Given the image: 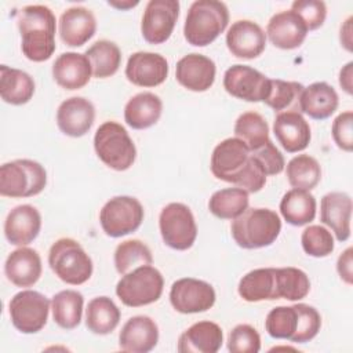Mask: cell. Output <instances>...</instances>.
Returning a JSON list of instances; mask_svg holds the SVG:
<instances>
[{
  "mask_svg": "<svg viewBox=\"0 0 353 353\" xmlns=\"http://www.w3.org/2000/svg\"><path fill=\"white\" fill-rule=\"evenodd\" d=\"M251 154L256 159V161L265 171L266 176L277 175L284 170V165H285L284 157L272 141H268L262 148L252 150Z\"/></svg>",
  "mask_w": 353,
  "mask_h": 353,
  "instance_id": "obj_47",
  "label": "cell"
},
{
  "mask_svg": "<svg viewBox=\"0 0 353 353\" xmlns=\"http://www.w3.org/2000/svg\"><path fill=\"white\" fill-rule=\"evenodd\" d=\"M276 139L288 153L302 152L307 148L312 134L307 121L299 112H281L273 123Z\"/></svg>",
  "mask_w": 353,
  "mask_h": 353,
  "instance_id": "obj_22",
  "label": "cell"
},
{
  "mask_svg": "<svg viewBox=\"0 0 353 353\" xmlns=\"http://www.w3.org/2000/svg\"><path fill=\"white\" fill-rule=\"evenodd\" d=\"M332 138L336 146L345 152L353 150V112L346 110L332 123Z\"/></svg>",
  "mask_w": 353,
  "mask_h": 353,
  "instance_id": "obj_48",
  "label": "cell"
},
{
  "mask_svg": "<svg viewBox=\"0 0 353 353\" xmlns=\"http://www.w3.org/2000/svg\"><path fill=\"white\" fill-rule=\"evenodd\" d=\"M48 265L58 279L70 285L84 284L92 274V261L73 239L57 240L48 252Z\"/></svg>",
  "mask_w": 353,
  "mask_h": 353,
  "instance_id": "obj_5",
  "label": "cell"
},
{
  "mask_svg": "<svg viewBox=\"0 0 353 353\" xmlns=\"http://www.w3.org/2000/svg\"><path fill=\"white\" fill-rule=\"evenodd\" d=\"M47 172L33 160L21 159L0 167V194L6 197H32L44 190Z\"/></svg>",
  "mask_w": 353,
  "mask_h": 353,
  "instance_id": "obj_6",
  "label": "cell"
},
{
  "mask_svg": "<svg viewBox=\"0 0 353 353\" xmlns=\"http://www.w3.org/2000/svg\"><path fill=\"white\" fill-rule=\"evenodd\" d=\"M298 307V328L291 342L295 343H306L312 341L320 331L321 327V317L320 313L310 305L306 303H296Z\"/></svg>",
  "mask_w": 353,
  "mask_h": 353,
  "instance_id": "obj_45",
  "label": "cell"
},
{
  "mask_svg": "<svg viewBox=\"0 0 353 353\" xmlns=\"http://www.w3.org/2000/svg\"><path fill=\"white\" fill-rule=\"evenodd\" d=\"M85 57L91 63L92 76L97 79H106L113 76L121 63L120 48L109 40L95 41L85 51Z\"/></svg>",
  "mask_w": 353,
  "mask_h": 353,
  "instance_id": "obj_35",
  "label": "cell"
},
{
  "mask_svg": "<svg viewBox=\"0 0 353 353\" xmlns=\"http://www.w3.org/2000/svg\"><path fill=\"white\" fill-rule=\"evenodd\" d=\"M120 309L108 296L91 299L85 309V325L97 335H108L116 330L120 321Z\"/></svg>",
  "mask_w": 353,
  "mask_h": 353,
  "instance_id": "obj_33",
  "label": "cell"
},
{
  "mask_svg": "<svg viewBox=\"0 0 353 353\" xmlns=\"http://www.w3.org/2000/svg\"><path fill=\"white\" fill-rule=\"evenodd\" d=\"M92 68L85 54L63 52L52 65V77L65 90L83 88L91 79Z\"/></svg>",
  "mask_w": 353,
  "mask_h": 353,
  "instance_id": "obj_26",
  "label": "cell"
},
{
  "mask_svg": "<svg viewBox=\"0 0 353 353\" xmlns=\"http://www.w3.org/2000/svg\"><path fill=\"white\" fill-rule=\"evenodd\" d=\"M229 10L216 0H197L189 7L183 34L189 44L205 47L211 44L228 26Z\"/></svg>",
  "mask_w": 353,
  "mask_h": 353,
  "instance_id": "obj_2",
  "label": "cell"
},
{
  "mask_svg": "<svg viewBox=\"0 0 353 353\" xmlns=\"http://www.w3.org/2000/svg\"><path fill=\"white\" fill-rule=\"evenodd\" d=\"M303 251L314 258L328 256L334 251V237L328 229L320 225L307 226L301 236Z\"/></svg>",
  "mask_w": 353,
  "mask_h": 353,
  "instance_id": "obj_43",
  "label": "cell"
},
{
  "mask_svg": "<svg viewBox=\"0 0 353 353\" xmlns=\"http://www.w3.org/2000/svg\"><path fill=\"white\" fill-rule=\"evenodd\" d=\"M21 50L33 62L51 58L55 51V15L41 4L26 6L17 12Z\"/></svg>",
  "mask_w": 353,
  "mask_h": 353,
  "instance_id": "obj_1",
  "label": "cell"
},
{
  "mask_svg": "<svg viewBox=\"0 0 353 353\" xmlns=\"http://www.w3.org/2000/svg\"><path fill=\"white\" fill-rule=\"evenodd\" d=\"M41 215L30 204H22L12 208L4 222V234L8 243L14 245H28L40 233Z\"/></svg>",
  "mask_w": 353,
  "mask_h": 353,
  "instance_id": "obj_21",
  "label": "cell"
},
{
  "mask_svg": "<svg viewBox=\"0 0 353 353\" xmlns=\"http://www.w3.org/2000/svg\"><path fill=\"white\" fill-rule=\"evenodd\" d=\"M216 68L211 58L192 52L176 62V81L186 90L194 92L207 91L215 81Z\"/></svg>",
  "mask_w": 353,
  "mask_h": 353,
  "instance_id": "obj_18",
  "label": "cell"
},
{
  "mask_svg": "<svg viewBox=\"0 0 353 353\" xmlns=\"http://www.w3.org/2000/svg\"><path fill=\"white\" fill-rule=\"evenodd\" d=\"M94 149L99 160L114 171L128 170L137 157L131 137L116 121H105L98 127L94 135Z\"/></svg>",
  "mask_w": 353,
  "mask_h": 353,
  "instance_id": "obj_4",
  "label": "cell"
},
{
  "mask_svg": "<svg viewBox=\"0 0 353 353\" xmlns=\"http://www.w3.org/2000/svg\"><path fill=\"white\" fill-rule=\"evenodd\" d=\"M143 207L131 196H116L105 203L99 212L102 230L110 237H121L135 232L143 221Z\"/></svg>",
  "mask_w": 353,
  "mask_h": 353,
  "instance_id": "obj_9",
  "label": "cell"
},
{
  "mask_svg": "<svg viewBox=\"0 0 353 353\" xmlns=\"http://www.w3.org/2000/svg\"><path fill=\"white\" fill-rule=\"evenodd\" d=\"M163 241L172 250H189L197 237V225L190 208L182 203L167 204L159 216Z\"/></svg>",
  "mask_w": 353,
  "mask_h": 353,
  "instance_id": "obj_8",
  "label": "cell"
},
{
  "mask_svg": "<svg viewBox=\"0 0 353 353\" xmlns=\"http://www.w3.org/2000/svg\"><path fill=\"white\" fill-rule=\"evenodd\" d=\"M83 295L76 290H63L51 299L54 321L63 330H73L81 321Z\"/></svg>",
  "mask_w": 353,
  "mask_h": 353,
  "instance_id": "obj_34",
  "label": "cell"
},
{
  "mask_svg": "<svg viewBox=\"0 0 353 353\" xmlns=\"http://www.w3.org/2000/svg\"><path fill=\"white\" fill-rule=\"evenodd\" d=\"M41 258L36 250L21 247L12 251L4 263V273L17 287H32L41 276Z\"/></svg>",
  "mask_w": 353,
  "mask_h": 353,
  "instance_id": "obj_25",
  "label": "cell"
},
{
  "mask_svg": "<svg viewBox=\"0 0 353 353\" xmlns=\"http://www.w3.org/2000/svg\"><path fill=\"white\" fill-rule=\"evenodd\" d=\"M310 291V280L307 274L298 268H277L276 269V294L277 299L301 301Z\"/></svg>",
  "mask_w": 353,
  "mask_h": 353,
  "instance_id": "obj_39",
  "label": "cell"
},
{
  "mask_svg": "<svg viewBox=\"0 0 353 353\" xmlns=\"http://www.w3.org/2000/svg\"><path fill=\"white\" fill-rule=\"evenodd\" d=\"M352 21H353L352 17H349V18L345 21L343 26H341V36H339L342 46H343L347 51H352Z\"/></svg>",
  "mask_w": 353,
  "mask_h": 353,
  "instance_id": "obj_51",
  "label": "cell"
},
{
  "mask_svg": "<svg viewBox=\"0 0 353 353\" xmlns=\"http://www.w3.org/2000/svg\"><path fill=\"white\" fill-rule=\"evenodd\" d=\"M139 1H109L108 4L112 6V7H116V8H120V10H127V8H131V7H135L138 6Z\"/></svg>",
  "mask_w": 353,
  "mask_h": 353,
  "instance_id": "obj_52",
  "label": "cell"
},
{
  "mask_svg": "<svg viewBox=\"0 0 353 353\" xmlns=\"http://www.w3.org/2000/svg\"><path fill=\"white\" fill-rule=\"evenodd\" d=\"M317 203L309 190L291 189L280 201V212L283 218L292 226H303L310 223L316 216Z\"/></svg>",
  "mask_w": 353,
  "mask_h": 353,
  "instance_id": "obj_32",
  "label": "cell"
},
{
  "mask_svg": "<svg viewBox=\"0 0 353 353\" xmlns=\"http://www.w3.org/2000/svg\"><path fill=\"white\" fill-rule=\"evenodd\" d=\"M163 112L161 99L153 92L134 95L124 108V120L134 130H145L154 125Z\"/></svg>",
  "mask_w": 353,
  "mask_h": 353,
  "instance_id": "obj_29",
  "label": "cell"
},
{
  "mask_svg": "<svg viewBox=\"0 0 353 353\" xmlns=\"http://www.w3.org/2000/svg\"><path fill=\"white\" fill-rule=\"evenodd\" d=\"M352 199L343 192H331L323 196L320 203V221L331 228L339 241L350 237Z\"/></svg>",
  "mask_w": 353,
  "mask_h": 353,
  "instance_id": "obj_24",
  "label": "cell"
},
{
  "mask_svg": "<svg viewBox=\"0 0 353 353\" xmlns=\"http://www.w3.org/2000/svg\"><path fill=\"white\" fill-rule=\"evenodd\" d=\"M34 94V81L23 70L0 66V95L1 99L11 105H25Z\"/></svg>",
  "mask_w": 353,
  "mask_h": 353,
  "instance_id": "obj_31",
  "label": "cell"
},
{
  "mask_svg": "<svg viewBox=\"0 0 353 353\" xmlns=\"http://www.w3.org/2000/svg\"><path fill=\"white\" fill-rule=\"evenodd\" d=\"M163 288L161 273L150 265H143L123 274L116 285V295L125 306L139 307L159 301Z\"/></svg>",
  "mask_w": 353,
  "mask_h": 353,
  "instance_id": "obj_7",
  "label": "cell"
},
{
  "mask_svg": "<svg viewBox=\"0 0 353 353\" xmlns=\"http://www.w3.org/2000/svg\"><path fill=\"white\" fill-rule=\"evenodd\" d=\"M59 37L69 47H81L97 30V19L85 7H70L59 18Z\"/></svg>",
  "mask_w": 353,
  "mask_h": 353,
  "instance_id": "obj_23",
  "label": "cell"
},
{
  "mask_svg": "<svg viewBox=\"0 0 353 353\" xmlns=\"http://www.w3.org/2000/svg\"><path fill=\"white\" fill-rule=\"evenodd\" d=\"M307 32L302 18L292 10L274 14L266 28L272 44L281 50L298 48L305 41Z\"/></svg>",
  "mask_w": 353,
  "mask_h": 353,
  "instance_id": "obj_19",
  "label": "cell"
},
{
  "mask_svg": "<svg viewBox=\"0 0 353 353\" xmlns=\"http://www.w3.org/2000/svg\"><path fill=\"white\" fill-rule=\"evenodd\" d=\"M228 94L247 102H263L270 91V79L248 65H233L223 74Z\"/></svg>",
  "mask_w": 353,
  "mask_h": 353,
  "instance_id": "obj_11",
  "label": "cell"
},
{
  "mask_svg": "<svg viewBox=\"0 0 353 353\" xmlns=\"http://www.w3.org/2000/svg\"><path fill=\"white\" fill-rule=\"evenodd\" d=\"M226 46L232 55L243 59L259 57L266 47V33L252 21H236L226 33Z\"/></svg>",
  "mask_w": 353,
  "mask_h": 353,
  "instance_id": "obj_17",
  "label": "cell"
},
{
  "mask_svg": "<svg viewBox=\"0 0 353 353\" xmlns=\"http://www.w3.org/2000/svg\"><path fill=\"white\" fill-rule=\"evenodd\" d=\"M248 192L241 188H226L216 190L210 201L208 210L221 219H234L248 208Z\"/></svg>",
  "mask_w": 353,
  "mask_h": 353,
  "instance_id": "obj_36",
  "label": "cell"
},
{
  "mask_svg": "<svg viewBox=\"0 0 353 353\" xmlns=\"http://www.w3.org/2000/svg\"><path fill=\"white\" fill-rule=\"evenodd\" d=\"M95 120V108L83 97L65 99L57 110L58 128L68 137L80 138L85 135Z\"/></svg>",
  "mask_w": 353,
  "mask_h": 353,
  "instance_id": "obj_16",
  "label": "cell"
},
{
  "mask_svg": "<svg viewBox=\"0 0 353 353\" xmlns=\"http://www.w3.org/2000/svg\"><path fill=\"white\" fill-rule=\"evenodd\" d=\"M280 230V216L269 208H247L233 219L230 226L233 240L245 250H256L273 244Z\"/></svg>",
  "mask_w": 353,
  "mask_h": 353,
  "instance_id": "obj_3",
  "label": "cell"
},
{
  "mask_svg": "<svg viewBox=\"0 0 353 353\" xmlns=\"http://www.w3.org/2000/svg\"><path fill=\"white\" fill-rule=\"evenodd\" d=\"M298 307L292 306H277L272 309L265 320V328L268 334L274 339H288L294 336L298 328Z\"/></svg>",
  "mask_w": 353,
  "mask_h": 353,
  "instance_id": "obj_42",
  "label": "cell"
},
{
  "mask_svg": "<svg viewBox=\"0 0 353 353\" xmlns=\"http://www.w3.org/2000/svg\"><path fill=\"white\" fill-rule=\"evenodd\" d=\"M291 10L302 18L307 30L319 29L327 17V7L321 0H295Z\"/></svg>",
  "mask_w": 353,
  "mask_h": 353,
  "instance_id": "obj_46",
  "label": "cell"
},
{
  "mask_svg": "<svg viewBox=\"0 0 353 353\" xmlns=\"http://www.w3.org/2000/svg\"><path fill=\"white\" fill-rule=\"evenodd\" d=\"M303 85L296 81L270 80V91L263 101L274 112H299V98L303 91Z\"/></svg>",
  "mask_w": 353,
  "mask_h": 353,
  "instance_id": "obj_40",
  "label": "cell"
},
{
  "mask_svg": "<svg viewBox=\"0 0 353 353\" xmlns=\"http://www.w3.org/2000/svg\"><path fill=\"white\" fill-rule=\"evenodd\" d=\"M153 258L149 247L137 239L120 243L114 250V266L123 276L138 266L152 265Z\"/></svg>",
  "mask_w": 353,
  "mask_h": 353,
  "instance_id": "obj_41",
  "label": "cell"
},
{
  "mask_svg": "<svg viewBox=\"0 0 353 353\" xmlns=\"http://www.w3.org/2000/svg\"><path fill=\"white\" fill-rule=\"evenodd\" d=\"M237 291L247 302L277 299L276 268H259L248 272L240 280Z\"/></svg>",
  "mask_w": 353,
  "mask_h": 353,
  "instance_id": "obj_30",
  "label": "cell"
},
{
  "mask_svg": "<svg viewBox=\"0 0 353 353\" xmlns=\"http://www.w3.org/2000/svg\"><path fill=\"white\" fill-rule=\"evenodd\" d=\"M352 76H353V62H347L339 72V84L345 90L346 94H353L352 85Z\"/></svg>",
  "mask_w": 353,
  "mask_h": 353,
  "instance_id": "obj_50",
  "label": "cell"
},
{
  "mask_svg": "<svg viewBox=\"0 0 353 353\" xmlns=\"http://www.w3.org/2000/svg\"><path fill=\"white\" fill-rule=\"evenodd\" d=\"M336 270L346 284L353 283V248H346L336 261Z\"/></svg>",
  "mask_w": 353,
  "mask_h": 353,
  "instance_id": "obj_49",
  "label": "cell"
},
{
  "mask_svg": "<svg viewBox=\"0 0 353 353\" xmlns=\"http://www.w3.org/2000/svg\"><path fill=\"white\" fill-rule=\"evenodd\" d=\"M8 310L11 323L19 332L36 334L47 324L50 301L39 291L25 290L11 298Z\"/></svg>",
  "mask_w": 353,
  "mask_h": 353,
  "instance_id": "obj_10",
  "label": "cell"
},
{
  "mask_svg": "<svg viewBox=\"0 0 353 353\" xmlns=\"http://www.w3.org/2000/svg\"><path fill=\"white\" fill-rule=\"evenodd\" d=\"M179 17L178 0H150L143 11L141 32L150 44L167 41Z\"/></svg>",
  "mask_w": 353,
  "mask_h": 353,
  "instance_id": "obj_13",
  "label": "cell"
},
{
  "mask_svg": "<svg viewBox=\"0 0 353 353\" xmlns=\"http://www.w3.org/2000/svg\"><path fill=\"white\" fill-rule=\"evenodd\" d=\"M236 138L241 139L248 149L256 150L269 139V125L266 120L256 112H245L240 114L234 123Z\"/></svg>",
  "mask_w": 353,
  "mask_h": 353,
  "instance_id": "obj_37",
  "label": "cell"
},
{
  "mask_svg": "<svg viewBox=\"0 0 353 353\" xmlns=\"http://www.w3.org/2000/svg\"><path fill=\"white\" fill-rule=\"evenodd\" d=\"M251 157V150L239 138H226L218 143L211 156V172L215 178L236 183L245 170Z\"/></svg>",
  "mask_w": 353,
  "mask_h": 353,
  "instance_id": "obj_14",
  "label": "cell"
},
{
  "mask_svg": "<svg viewBox=\"0 0 353 353\" xmlns=\"http://www.w3.org/2000/svg\"><path fill=\"white\" fill-rule=\"evenodd\" d=\"M216 295L212 285L204 280L183 277L172 283L170 302L172 307L183 314L201 313L211 309Z\"/></svg>",
  "mask_w": 353,
  "mask_h": 353,
  "instance_id": "obj_12",
  "label": "cell"
},
{
  "mask_svg": "<svg viewBox=\"0 0 353 353\" xmlns=\"http://www.w3.org/2000/svg\"><path fill=\"white\" fill-rule=\"evenodd\" d=\"M230 353H258L261 350V336L250 324L236 325L228 338Z\"/></svg>",
  "mask_w": 353,
  "mask_h": 353,
  "instance_id": "obj_44",
  "label": "cell"
},
{
  "mask_svg": "<svg viewBox=\"0 0 353 353\" xmlns=\"http://www.w3.org/2000/svg\"><path fill=\"white\" fill-rule=\"evenodd\" d=\"M287 178L294 189L312 190L321 178L319 161L309 154H298L287 164Z\"/></svg>",
  "mask_w": 353,
  "mask_h": 353,
  "instance_id": "obj_38",
  "label": "cell"
},
{
  "mask_svg": "<svg viewBox=\"0 0 353 353\" xmlns=\"http://www.w3.org/2000/svg\"><path fill=\"white\" fill-rule=\"evenodd\" d=\"M223 343L222 328L212 321H199L185 330L178 339L179 353H216Z\"/></svg>",
  "mask_w": 353,
  "mask_h": 353,
  "instance_id": "obj_27",
  "label": "cell"
},
{
  "mask_svg": "<svg viewBox=\"0 0 353 353\" xmlns=\"http://www.w3.org/2000/svg\"><path fill=\"white\" fill-rule=\"evenodd\" d=\"M168 76L167 59L156 52H134L125 66V77L138 87H156L165 81Z\"/></svg>",
  "mask_w": 353,
  "mask_h": 353,
  "instance_id": "obj_15",
  "label": "cell"
},
{
  "mask_svg": "<svg viewBox=\"0 0 353 353\" xmlns=\"http://www.w3.org/2000/svg\"><path fill=\"white\" fill-rule=\"evenodd\" d=\"M339 98L334 87L325 81H317L305 87L299 98V113L314 120L328 119L338 108Z\"/></svg>",
  "mask_w": 353,
  "mask_h": 353,
  "instance_id": "obj_28",
  "label": "cell"
},
{
  "mask_svg": "<svg viewBox=\"0 0 353 353\" xmlns=\"http://www.w3.org/2000/svg\"><path fill=\"white\" fill-rule=\"evenodd\" d=\"M159 342V327L149 316H134L125 321L119 334V346L124 352L148 353Z\"/></svg>",
  "mask_w": 353,
  "mask_h": 353,
  "instance_id": "obj_20",
  "label": "cell"
}]
</instances>
